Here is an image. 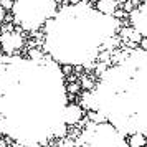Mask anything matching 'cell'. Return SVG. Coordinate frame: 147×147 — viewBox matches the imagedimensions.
<instances>
[{
    "label": "cell",
    "instance_id": "4",
    "mask_svg": "<svg viewBox=\"0 0 147 147\" xmlns=\"http://www.w3.org/2000/svg\"><path fill=\"white\" fill-rule=\"evenodd\" d=\"M121 8L119 0H96V10L102 15H116Z\"/></svg>",
    "mask_w": 147,
    "mask_h": 147
},
{
    "label": "cell",
    "instance_id": "3",
    "mask_svg": "<svg viewBox=\"0 0 147 147\" xmlns=\"http://www.w3.org/2000/svg\"><path fill=\"white\" fill-rule=\"evenodd\" d=\"M119 36H121V41H124V43H126V45H129V47L139 45V41L142 40V35H140L136 28H132V27L121 28Z\"/></svg>",
    "mask_w": 147,
    "mask_h": 147
},
{
    "label": "cell",
    "instance_id": "1",
    "mask_svg": "<svg viewBox=\"0 0 147 147\" xmlns=\"http://www.w3.org/2000/svg\"><path fill=\"white\" fill-rule=\"evenodd\" d=\"M23 45H25V38L22 36L20 32H15L12 28H8L7 32H3L2 36H0V48H2L3 53H7V55L20 51L23 48Z\"/></svg>",
    "mask_w": 147,
    "mask_h": 147
},
{
    "label": "cell",
    "instance_id": "9",
    "mask_svg": "<svg viewBox=\"0 0 147 147\" xmlns=\"http://www.w3.org/2000/svg\"><path fill=\"white\" fill-rule=\"evenodd\" d=\"M139 47L144 50V51H147V36H142V40L139 41Z\"/></svg>",
    "mask_w": 147,
    "mask_h": 147
},
{
    "label": "cell",
    "instance_id": "5",
    "mask_svg": "<svg viewBox=\"0 0 147 147\" xmlns=\"http://www.w3.org/2000/svg\"><path fill=\"white\" fill-rule=\"evenodd\" d=\"M83 119V109L78 104H69L66 107V114H65V122L68 126H76L80 124Z\"/></svg>",
    "mask_w": 147,
    "mask_h": 147
},
{
    "label": "cell",
    "instance_id": "7",
    "mask_svg": "<svg viewBox=\"0 0 147 147\" xmlns=\"http://www.w3.org/2000/svg\"><path fill=\"white\" fill-rule=\"evenodd\" d=\"M0 7L3 10H12L13 8V2L12 0H0Z\"/></svg>",
    "mask_w": 147,
    "mask_h": 147
},
{
    "label": "cell",
    "instance_id": "2",
    "mask_svg": "<svg viewBox=\"0 0 147 147\" xmlns=\"http://www.w3.org/2000/svg\"><path fill=\"white\" fill-rule=\"evenodd\" d=\"M131 23L142 36H147V3H140L131 12Z\"/></svg>",
    "mask_w": 147,
    "mask_h": 147
},
{
    "label": "cell",
    "instance_id": "10",
    "mask_svg": "<svg viewBox=\"0 0 147 147\" xmlns=\"http://www.w3.org/2000/svg\"><path fill=\"white\" fill-rule=\"evenodd\" d=\"M66 2L69 3V5H78L80 2H83V0H66Z\"/></svg>",
    "mask_w": 147,
    "mask_h": 147
},
{
    "label": "cell",
    "instance_id": "6",
    "mask_svg": "<svg viewBox=\"0 0 147 147\" xmlns=\"http://www.w3.org/2000/svg\"><path fill=\"white\" fill-rule=\"evenodd\" d=\"M127 144H129V147H146L147 146V137L140 132L131 134L129 139H127Z\"/></svg>",
    "mask_w": 147,
    "mask_h": 147
},
{
    "label": "cell",
    "instance_id": "8",
    "mask_svg": "<svg viewBox=\"0 0 147 147\" xmlns=\"http://www.w3.org/2000/svg\"><path fill=\"white\" fill-rule=\"evenodd\" d=\"M58 147H74L73 140L68 139V137H65V139H61V142L58 144Z\"/></svg>",
    "mask_w": 147,
    "mask_h": 147
},
{
    "label": "cell",
    "instance_id": "11",
    "mask_svg": "<svg viewBox=\"0 0 147 147\" xmlns=\"http://www.w3.org/2000/svg\"><path fill=\"white\" fill-rule=\"evenodd\" d=\"M146 147H147V146H146Z\"/></svg>",
    "mask_w": 147,
    "mask_h": 147
}]
</instances>
